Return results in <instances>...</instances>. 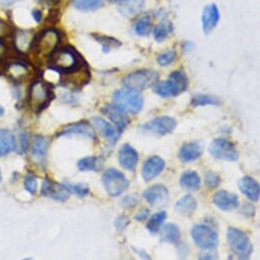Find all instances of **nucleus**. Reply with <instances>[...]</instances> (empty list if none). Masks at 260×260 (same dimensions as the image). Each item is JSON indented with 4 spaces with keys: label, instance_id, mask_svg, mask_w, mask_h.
<instances>
[{
    "label": "nucleus",
    "instance_id": "nucleus-1",
    "mask_svg": "<svg viewBox=\"0 0 260 260\" xmlns=\"http://www.w3.org/2000/svg\"><path fill=\"white\" fill-rule=\"evenodd\" d=\"M49 58V68L60 75L74 72L86 63L76 49L69 47L55 50Z\"/></svg>",
    "mask_w": 260,
    "mask_h": 260
},
{
    "label": "nucleus",
    "instance_id": "nucleus-2",
    "mask_svg": "<svg viewBox=\"0 0 260 260\" xmlns=\"http://www.w3.org/2000/svg\"><path fill=\"white\" fill-rule=\"evenodd\" d=\"M189 79L184 71L173 72L167 81L157 82L153 86V92L162 98L175 97L187 91Z\"/></svg>",
    "mask_w": 260,
    "mask_h": 260
},
{
    "label": "nucleus",
    "instance_id": "nucleus-3",
    "mask_svg": "<svg viewBox=\"0 0 260 260\" xmlns=\"http://www.w3.org/2000/svg\"><path fill=\"white\" fill-rule=\"evenodd\" d=\"M54 98L50 84L43 80L35 81L29 91V105L36 113L45 109Z\"/></svg>",
    "mask_w": 260,
    "mask_h": 260
},
{
    "label": "nucleus",
    "instance_id": "nucleus-4",
    "mask_svg": "<svg viewBox=\"0 0 260 260\" xmlns=\"http://www.w3.org/2000/svg\"><path fill=\"white\" fill-rule=\"evenodd\" d=\"M159 79V75L153 70H140L128 74L122 79V85L128 90L142 92L148 88H152Z\"/></svg>",
    "mask_w": 260,
    "mask_h": 260
},
{
    "label": "nucleus",
    "instance_id": "nucleus-5",
    "mask_svg": "<svg viewBox=\"0 0 260 260\" xmlns=\"http://www.w3.org/2000/svg\"><path fill=\"white\" fill-rule=\"evenodd\" d=\"M112 99L115 105L132 114L139 113L144 104V99L139 92L128 90L126 88L116 90L112 95Z\"/></svg>",
    "mask_w": 260,
    "mask_h": 260
},
{
    "label": "nucleus",
    "instance_id": "nucleus-6",
    "mask_svg": "<svg viewBox=\"0 0 260 260\" xmlns=\"http://www.w3.org/2000/svg\"><path fill=\"white\" fill-rule=\"evenodd\" d=\"M226 240L231 250L240 259L250 258L253 252V245L246 233L239 229L230 226L226 233Z\"/></svg>",
    "mask_w": 260,
    "mask_h": 260
},
{
    "label": "nucleus",
    "instance_id": "nucleus-7",
    "mask_svg": "<svg viewBox=\"0 0 260 260\" xmlns=\"http://www.w3.org/2000/svg\"><path fill=\"white\" fill-rule=\"evenodd\" d=\"M60 41V35L55 29H48L35 36L32 45L33 50L39 57H50L56 50Z\"/></svg>",
    "mask_w": 260,
    "mask_h": 260
},
{
    "label": "nucleus",
    "instance_id": "nucleus-8",
    "mask_svg": "<svg viewBox=\"0 0 260 260\" xmlns=\"http://www.w3.org/2000/svg\"><path fill=\"white\" fill-rule=\"evenodd\" d=\"M101 181L106 193L110 197H117L121 195L129 186L126 177L115 169H108L105 171L102 175Z\"/></svg>",
    "mask_w": 260,
    "mask_h": 260
},
{
    "label": "nucleus",
    "instance_id": "nucleus-9",
    "mask_svg": "<svg viewBox=\"0 0 260 260\" xmlns=\"http://www.w3.org/2000/svg\"><path fill=\"white\" fill-rule=\"evenodd\" d=\"M195 245L203 250H211L218 245V235L214 229L208 224H195L191 231Z\"/></svg>",
    "mask_w": 260,
    "mask_h": 260
},
{
    "label": "nucleus",
    "instance_id": "nucleus-10",
    "mask_svg": "<svg viewBox=\"0 0 260 260\" xmlns=\"http://www.w3.org/2000/svg\"><path fill=\"white\" fill-rule=\"evenodd\" d=\"M177 127V120L171 116L155 117L140 126L144 133H149L157 136H166L172 134Z\"/></svg>",
    "mask_w": 260,
    "mask_h": 260
},
{
    "label": "nucleus",
    "instance_id": "nucleus-11",
    "mask_svg": "<svg viewBox=\"0 0 260 260\" xmlns=\"http://www.w3.org/2000/svg\"><path fill=\"white\" fill-rule=\"evenodd\" d=\"M208 151L212 157L217 159L226 161H237L239 159V152L236 146L226 139L219 138L213 140Z\"/></svg>",
    "mask_w": 260,
    "mask_h": 260
},
{
    "label": "nucleus",
    "instance_id": "nucleus-12",
    "mask_svg": "<svg viewBox=\"0 0 260 260\" xmlns=\"http://www.w3.org/2000/svg\"><path fill=\"white\" fill-rule=\"evenodd\" d=\"M81 136L91 140H96V133L94 127L86 120L70 123L66 125L59 132H57L56 137H72Z\"/></svg>",
    "mask_w": 260,
    "mask_h": 260
},
{
    "label": "nucleus",
    "instance_id": "nucleus-13",
    "mask_svg": "<svg viewBox=\"0 0 260 260\" xmlns=\"http://www.w3.org/2000/svg\"><path fill=\"white\" fill-rule=\"evenodd\" d=\"M61 76L66 77V80H61V83L64 86H71L74 90L82 89L91 80V72L87 63L74 72Z\"/></svg>",
    "mask_w": 260,
    "mask_h": 260
},
{
    "label": "nucleus",
    "instance_id": "nucleus-14",
    "mask_svg": "<svg viewBox=\"0 0 260 260\" xmlns=\"http://www.w3.org/2000/svg\"><path fill=\"white\" fill-rule=\"evenodd\" d=\"M101 112L115 124L116 128L121 134L124 131V128L127 126V124L129 123V121H131V119H129L127 115V112L124 111L119 106L115 105L114 103L106 104L102 108Z\"/></svg>",
    "mask_w": 260,
    "mask_h": 260
},
{
    "label": "nucleus",
    "instance_id": "nucleus-15",
    "mask_svg": "<svg viewBox=\"0 0 260 260\" xmlns=\"http://www.w3.org/2000/svg\"><path fill=\"white\" fill-rule=\"evenodd\" d=\"M41 194L44 197L63 202L70 198L71 192L68 190L64 184H58L49 179H45L42 183Z\"/></svg>",
    "mask_w": 260,
    "mask_h": 260
},
{
    "label": "nucleus",
    "instance_id": "nucleus-16",
    "mask_svg": "<svg viewBox=\"0 0 260 260\" xmlns=\"http://www.w3.org/2000/svg\"><path fill=\"white\" fill-rule=\"evenodd\" d=\"M118 162L126 171L135 172L139 164V154L129 144H123L118 150Z\"/></svg>",
    "mask_w": 260,
    "mask_h": 260
},
{
    "label": "nucleus",
    "instance_id": "nucleus-17",
    "mask_svg": "<svg viewBox=\"0 0 260 260\" xmlns=\"http://www.w3.org/2000/svg\"><path fill=\"white\" fill-rule=\"evenodd\" d=\"M92 122L100 135L105 138L110 145H114L121 136V133L116 128V126L112 125L106 119L100 116L93 117Z\"/></svg>",
    "mask_w": 260,
    "mask_h": 260
},
{
    "label": "nucleus",
    "instance_id": "nucleus-18",
    "mask_svg": "<svg viewBox=\"0 0 260 260\" xmlns=\"http://www.w3.org/2000/svg\"><path fill=\"white\" fill-rule=\"evenodd\" d=\"M165 168H166V161L161 157L157 155H153L149 157L148 159H146V161L142 167L141 175L143 180L145 182H150L154 180L164 172Z\"/></svg>",
    "mask_w": 260,
    "mask_h": 260
},
{
    "label": "nucleus",
    "instance_id": "nucleus-19",
    "mask_svg": "<svg viewBox=\"0 0 260 260\" xmlns=\"http://www.w3.org/2000/svg\"><path fill=\"white\" fill-rule=\"evenodd\" d=\"M169 190L162 184L149 187L143 193V198L152 206H162L169 201Z\"/></svg>",
    "mask_w": 260,
    "mask_h": 260
},
{
    "label": "nucleus",
    "instance_id": "nucleus-20",
    "mask_svg": "<svg viewBox=\"0 0 260 260\" xmlns=\"http://www.w3.org/2000/svg\"><path fill=\"white\" fill-rule=\"evenodd\" d=\"M220 20L219 10L216 5L211 4L204 8L202 13V30L204 35H209L217 26Z\"/></svg>",
    "mask_w": 260,
    "mask_h": 260
},
{
    "label": "nucleus",
    "instance_id": "nucleus-21",
    "mask_svg": "<svg viewBox=\"0 0 260 260\" xmlns=\"http://www.w3.org/2000/svg\"><path fill=\"white\" fill-rule=\"evenodd\" d=\"M213 203L222 211H232L239 207L238 196L225 190H219L214 194Z\"/></svg>",
    "mask_w": 260,
    "mask_h": 260
},
{
    "label": "nucleus",
    "instance_id": "nucleus-22",
    "mask_svg": "<svg viewBox=\"0 0 260 260\" xmlns=\"http://www.w3.org/2000/svg\"><path fill=\"white\" fill-rule=\"evenodd\" d=\"M240 191L251 201H258L260 197L259 183L251 177H243L238 182Z\"/></svg>",
    "mask_w": 260,
    "mask_h": 260
},
{
    "label": "nucleus",
    "instance_id": "nucleus-23",
    "mask_svg": "<svg viewBox=\"0 0 260 260\" xmlns=\"http://www.w3.org/2000/svg\"><path fill=\"white\" fill-rule=\"evenodd\" d=\"M35 34L31 30H20L14 35V45L18 52L26 53L33 45Z\"/></svg>",
    "mask_w": 260,
    "mask_h": 260
},
{
    "label": "nucleus",
    "instance_id": "nucleus-24",
    "mask_svg": "<svg viewBox=\"0 0 260 260\" xmlns=\"http://www.w3.org/2000/svg\"><path fill=\"white\" fill-rule=\"evenodd\" d=\"M203 152V145L200 142L185 143L179 152V158L183 162H191L197 160Z\"/></svg>",
    "mask_w": 260,
    "mask_h": 260
},
{
    "label": "nucleus",
    "instance_id": "nucleus-25",
    "mask_svg": "<svg viewBox=\"0 0 260 260\" xmlns=\"http://www.w3.org/2000/svg\"><path fill=\"white\" fill-rule=\"evenodd\" d=\"M49 144L50 142L46 137L42 135L35 136L31 146V154L34 157V159L39 164H44L47 156Z\"/></svg>",
    "mask_w": 260,
    "mask_h": 260
},
{
    "label": "nucleus",
    "instance_id": "nucleus-26",
    "mask_svg": "<svg viewBox=\"0 0 260 260\" xmlns=\"http://www.w3.org/2000/svg\"><path fill=\"white\" fill-rule=\"evenodd\" d=\"M143 8V0H122L118 3V12L125 18H132L138 15Z\"/></svg>",
    "mask_w": 260,
    "mask_h": 260
},
{
    "label": "nucleus",
    "instance_id": "nucleus-27",
    "mask_svg": "<svg viewBox=\"0 0 260 260\" xmlns=\"http://www.w3.org/2000/svg\"><path fill=\"white\" fill-rule=\"evenodd\" d=\"M175 209L176 211L186 217H189L191 215L194 214V212L197 209V201L196 199L188 194L185 195L184 197H182L181 199H179L175 205Z\"/></svg>",
    "mask_w": 260,
    "mask_h": 260
},
{
    "label": "nucleus",
    "instance_id": "nucleus-28",
    "mask_svg": "<svg viewBox=\"0 0 260 260\" xmlns=\"http://www.w3.org/2000/svg\"><path fill=\"white\" fill-rule=\"evenodd\" d=\"M16 148V138L8 128H0V156L10 154Z\"/></svg>",
    "mask_w": 260,
    "mask_h": 260
},
{
    "label": "nucleus",
    "instance_id": "nucleus-29",
    "mask_svg": "<svg viewBox=\"0 0 260 260\" xmlns=\"http://www.w3.org/2000/svg\"><path fill=\"white\" fill-rule=\"evenodd\" d=\"M180 186L186 191H198L201 187L200 176L194 171H186L180 178Z\"/></svg>",
    "mask_w": 260,
    "mask_h": 260
},
{
    "label": "nucleus",
    "instance_id": "nucleus-30",
    "mask_svg": "<svg viewBox=\"0 0 260 260\" xmlns=\"http://www.w3.org/2000/svg\"><path fill=\"white\" fill-rule=\"evenodd\" d=\"M105 159L102 156H87L81 158L77 167L81 172H99L104 166Z\"/></svg>",
    "mask_w": 260,
    "mask_h": 260
},
{
    "label": "nucleus",
    "instance_id": "nucleus-31",
    "mask_svg": "<svg viewBox=\"0 0 260 260\" xmlns=\"http://www.w3.org/2000/svg\"><path fill=\"white\" fill-rule=\"evenodd\" d=\"M162 242L179 245L181 241V231L176 223H166L160 231Z\"/></svg>",
    "mask_w": 260,
    "mask_h": 260
},
{
    "label": "nucleus",
    "instance_id": "nucleus-32",
    "mask_svg": "<svg viewBox=\"0 0 260 260\" xmlns=\"http://www.w3.org/2000/svg\"><path fill=\"white\" fill-rule=\"evenodd\" d=\"M8 74L10 76V78L15 81V82H21L23 81L27 75H28V68L25 63L21 62V61H17V62H13L10 66H8L7 68Z\"/></svg>",
    "mask_w": 260,
    "mask_h": 260
},
{
    "label": "nucleus",
    "instance_id": "nucleus-33",
    "mask_svg": "<svg viewBox=\"0 0 260 260\" xmlns=\"http://www.w3.org/2000/svg\"><path fill=\"white\" fill-rule=\"evenodd\" d=\"M174 32V26L172 22L165 20L160 22L154 29V39L157 42H162Z\"/></svg>",
    "mask_w": 260,
    "mask_h": 260
},
{
    "label": "nucleus",
    "instance_id": "nucleus-34",
    "mask_svg": "<svg viewBox=\"0 0 260 260\" xmlns=\"http://www.w3.org/2000/svg\"><path fill=\"white\" fill-rule=\"evenodd\" d=\"M221 104V101L219 98L211 96V95H205V94H197L192 97L191 105L193 107L198 106H205V105H213V106H219Z\"/></svg>",
    "mask_w": 260,
    "mask_h": 260
},
{
    "label": "nucleus",
    "instance_id": "nucleus-35",
    "mask_svg": "<svg viewBox=\"0 0 260 260\" xmlns=\"http://www.w3.org/2000/svg\"><path fill=\"white\" fill-rule=\"evenodd\" d=\"M105 0H73L74 7L81 12H94L103 6Z\"/></svg>",
    "mask_w": 260,
    "mask_h": 260
},
{
    "label": "nucleus",
    "instance_id": "nucleus-36",
    "mask_svg": "<svg viewBox=\"0 0 260 260\" xmlns=\"http://www.w3.org/2000/svg\"><path fill=\"white\" fill-rule=\"evenodd\" d=\"M167 216H168V214L166 211H159V212L153 214L150 217V219L148 220L147 225H146L148 232L152 235L157 234L159 232L161 225L164 224L165 220L167 219Z\"/></svg>",
    "mask_w": 260,
    "mask_h": 260
},
{
    "label": "nucleus",
    "instance_id": "nucleus-37",
    "mask_svg": "<svg viewBox=\"0 0 260 260\" xmlns=\"http://www.w3.org/2000/svg\"><path fill=\"white\" fill-rule=\"evenodd\" d=\"M94 39L102 45V51L104 53L110 52L111 49L117 48L121 45V43L116 40L115 38L109 37V36H104V35H93Z\"/></svg>",
    "mask_w": 260,
    "mask_h": 260
},
{
    "label": "nucleus",
    "instance_id": "nucleus-38",
    "mask_svg": "<svg viewBox=\"0 0 260 260\" xmlns=\"http://www.w3.org/2000/svg\"><path fill=\"white\" fill-rule=\"evenodd\" d=\"M152 28V23L150 17H143L137 21L134 26V31L139 36H147Z\"/></svg>",
    "mask_w": 260,
    "mask_h": 260
},
{
    "label": "nucleus",
    "instance_id": "nucleus-39",
    "mask_svg": "<svg viewBox=\"0 0 260 260\" xmlns=\"http://www.w3.org/2000/svg\"><path fill=\"white\" fill-rule=\"evenodd\" d=\"M63 184L71 193H74V194H76L77 196H79L81 198L86 197L90 193V189L86 184H82V183H79V184L63 183Z\"/></svg>",
    "mask_w": 260,
    "mask_h": 260
},
{
    "label": "nucleus",
    "instance_id": "nucleus-40",
    "mask_svg": "<svg viewBox=\"0 0 260 260\" xmlns=\"http://www.w3.org/2000/svg\"><path fill=\"white\" fill-rule=\"evenodd\" d=\"M220 183H221V178L216 173L211 172V171L205 173L204 184L208 189H210V190L215 189L220 185Z\"/></svg>",
    "mask_w": 260,
    "mask_h": 260
},
{
    "label": "nucleus",
    "instance_id": "nucleus-41",
    "mask_svg": "<svg viewBox=\"0 0 260 260\" xmlns=\"http://www.w3.org/2000/svg\"><path fill=\"white\" fill-rule=\"evenodd\" d=\"M177 57V52L175 50H170V51H167V52H164L161 54H159L156 58L157 62L159 66L161 67H168L170 64H172L175 59Z\"/></svg>",
    "mask_w": 260,
    "mask_h": 260
},
{
    "label": "nucleus",
    "instance_id": "nucleus-42",
    "mask_svg": "<svg viewBox=\"0 0 260 260\" xmlns=\"http://www.w3.org/2000/svg\"><path fill=\"white\" fill-rule=\"evenodd\" d=\"M37 178L33 173H28V175L25 178V182H24V186L26 191H28L31 195H35L36 191H37Z\"/></svg>",
    "mask_w": 260,
    "mask_h": 260
},
{
    "label": "nucleus",
    "instance_id": "nucleus-43",
    "mask_svg": "<svg viewBox=\"0 0 260 260\" xmlns=\"http://www.w3.org/2000/svg\"><path fill=\"white\" fill-rule=\"evenodd\" d=\"M119 204L122 208H133L138 204V199L134 196H124Z\"/></svg>",
    "mask_w": 260,
    "mask_h": 260
},
{
    "label": "nucleus",
    "instance_id": "nucleus-44",
    "mask_svg": "<svg viewBox=\"0 0 260 260\" xmlns=\"http://www.w3.org/2000/svg\"><path fill=\"white\" fill-rule=\"evenodd\" d=\"M129 224V218L126 215H119L115 220H114V226L122 232L126 229V226Z\"/></svg>",
    "mask_w": 260,
    "mask_h": 260
},
{
    "label": "nucleus",
    "instance_id": "nucleus-45",
    "mask_svg": "<svg viewBox=\"0 0 260 260\" xmlns=\"http://www.w3.org/2000/svg\"><path fill=\"white\" fill-rule=\"evenodd\" d=\"M28 149V134L26 131H22L20 134V146L19 153L23 154Z\"/></svg>",
    "mask_w": 260,
    "mask_h": 260
},
{
    "label": "nucleus",
    "instance_id": "nucleus-46",
    "mask_svg": "<svg viewBox=\"0 0 260 260\" xmlns=\"http://www.w3.org/2000/svg\"><path fill=\"white\" fill-rule=\"evenodd\" d=\"M240 212H241L242 214H244V215L250 217V216L255 215V207H254L252 204H250V203H246V204H244V205L242 206Z\"/></svg>",
    "mask_w": 260,
    "mask_h": 260
},
{
    "label": "nucleus",
    "instance_id": "nucleus-47",
    "mask_svg": "<svg viewBox=\"0 0 260 260\" xmlns=\"http://www.w3.org/2000/svg\"><path fill=\"white\" fill-rule=\"evenodd\" d=\"M149 215H150V210L148 208L144 207L141 210H139V212L135 215V219L137 221H144L148 218Z\"/></svg>",
    "mask_w": 260,
    "mask_h": 260
},
{
    "label": "nucleus",
    "instance_id": "nucleus-48",
    "mask_svg": "<svg viewBox=\"0 0 260 260\" xmlns=\"http://www.w3.org/2000/svg\"><path fill=\"white\" fill-rule=\"evenodd\" d=\"M10 33H11L10 25L6 23L4 20H0V38L10 35Z\"/></svg>",
    "mask_w": 260,
    "mask_h": 260
},
{
    "label": "nucleus",
    "instance_id": "nucleus-49",
    "mask_svg": "<svg viewBox=\"0 0 260 260\" xmlns=\"http://www.w3.org/2000/svg\"><path fill=\"white\" fill-rule=\"evenodd\" d=\"M32 16H33V19L37 22V23H40L42 21V12L39 11V10H33L32 11Z\"/></svg>",
    "mask_w": 260,
    "mask_h": 260
},
{
    "label": "nucleus",
    "instance_id": "nucleus-50",
    "mask_svg": "<svg viewBox=\"0 0 260 260\" xmlns=\"http://www.w3.org/2000/svg\"><path fill=\"white\" fill-rule=\"evenodd\" d=\"M133 250L140 256V257H142V258H144V259H150V256L148 255V253L146 252V251H144V250H142V249H138V248H133Z\"/></svg>",
    "mask_w": 260,
    "mask_h": 260
},
{
    "label": "nucleus",
    "instance_id": "nucleus-51",
    "mask_svg": "<svg viewBox=\"0 0 260 260\" xmlns=\"http://www.w3.org/2000/svg\"><path fill=\"white\" fill-rule=\"evenodd\" d=\"M7 52V48H6V45L3 43V41L0 40V58L4 57V55L6 54Z\"/></svg>",
    "mask_w": 260,
    "mask_h": 260
},
{
    "label": "nucleus",
    "instance_id": "nucleus-52",
    "mask_svg": "<svg viewBox=\"0 0 260 260\" xmlns=\"http://www.w3.org/2000/svg\"><path fill=\"white\" fill-rule=\"evenodd\" d=\"M199 258H200V259H216L217 256H216V255L214 256V255L211 254V253H207V254H205V255H200Z\"/></svg>",
    "mask_w": 260,
    "mask_h": 260
},
{
    "label": "nucleus",
    "instance_id": "nucleus-53",
    "mask_svg": "<svg viewBox=\"0 0 260 260\" xmlns=\"http://www.w3.org/2000/svg\"><path fill=\"white\" fill-rule=\"evenodd\" d=\"M17 0H4V5L6 6H12L13 4H15Z\"/></svg>",
    "mask_w": 260,
    "mask_h": 260
},
{
    "label": "nucleus",
    "instance_id": "nucleus-54",
    "mask_svg": "<svg viewBox=\"0 0 260 260\" xmlns=\"http://www.w3.org/2000/svg\"><path fill=\"white\" fill-rule=\"evenodd\" d=\"M39 3H46V4H50V3H55L58 2V0H38Z\"/></svg>",
    "mask_w": 260,
    "mask_h": 260
},
{
    "label": "nucleus",
    "instance_id": "nucleus-55",
    "mask_svg": "<svg viewBox=\"0 0 260 260\" xmlns=\"http://www.w3.org/2000/svg\"><path fill=\"white\" fill-rule=\"evenodd\" d=\"M5 113V109H4V107L0 105V115H3Z\"/></svg>",
    "mask_w": 260,
    "mask_h": 260
},
{
    "label": "nucleus",
    "instance_id": "nucleus-56",
    "mask_svg": "<svg viewBox=\"0 0 260 260\" xmlns=\"http://www.w3.org/2000/svg\"><path fill=\"white\" fill-rule=\"evenodd\" d=\"M109 2H111V3H120V2H122V0H109Z\"/></svg>",
    "mask_w": 260,
    "mask_h": 260
},
{
    "label": "nucleus",
    "instance_id": "nucleus-57",
    "mask_svg": "<svg viewBox=\"0 0 260 260\" xmlns=\"http://www.w3.org/2000/svg\"><path fill=\"white\" fill-rule=\"evenodd\" d=\"M3 181V177H2V171H0V183Z\"/></svg>",
    "mask_w": 260,
    "mask_h": 260
}]
</instances>
